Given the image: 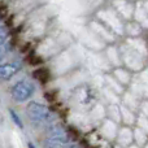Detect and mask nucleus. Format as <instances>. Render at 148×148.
Here are the masks:
<instances>
[{"label":"nucleus","mask_w":148,"mask_h":148,"mask_svg":"<svg viewBox=\"0 0 148 148\" xmlns=\"http://www.w3.org/2000/svg\"><path fill=\"white\" fill-rule=\"evenodd\" d=\"M27 148H36V147L34 146L33 143H29V144H27Z\"/></svg>","instance_id":"obj_7"},{"label":"nucleus","mask_w":148,"mask_h":148,"mask_svg":"<svg viewBox=\"0 0 148 148\" xmlns=\"http://www.w3.org/2000/svg\"><path fill=\"white\" fill-rule=\"evenodd\" d=\"M47 148H75L74 144H70V142H47Z\"/></svg>","instance_id":"obj_5"},{"label":"nucleus","mask_w":148,"mask_h":148,"mask_svg":"<svg viewBox=\"0 0 148 148\" xmlns=\"http://www.w3.org/2000/svg\"><path fill=\"white\" fill-rule=\"evenodd\" d=\"M48 140L52 142H69L66 131L61 126H52L48 130Z\"/></svg>","instance_id":"obj_3"},{"label":"nucleus","mask_w":148,"mask_h":148,"mask_svg":"<svg viewBox=\"0 0 148 148\" xmlns=\"http://www.w3.org/2000/svg\"><path fill=\"white\" fill-rule=\"evenodd\" d=\"M26 113H27L29 118L36 122H46L52 118V110L47 108L46 105L38 104L35 101H31L26 107Z\"/></svg>","instance_id":"obj_1"},{"label":"nucleus","mask_w":148,"mask_h":148,"mask_svg":"<svg viewBox=\"0 0 148 148\" xmlns=\"http://www.w3.org/2000/svg\"><path fill=\"white\" fill-rule=\"evenodd\" d=\"M35 91V86L29 81H21L18 83H16L10 90V96L16 100V101H26L27 99H30V96Z\"/></svg>","instance_id":"obj_2"},{"label":"nucleus","mask_w":148,"mask_h":148,"mask_svg":"<svg viewBox=\"0 0 148 148\" xmlns=\"http://www.w3.org/2000/svg\"><path fill=\"white\" fill-rule=\"evenodd\" d=\"M9 112H10V116H12V118H13V121H14V123H16V125H17V126H20V127H22V121H21V118H18V116L14 113V110H12V109H10Z\"/></svg>","instance_id":"obj_6"},{"label":"nucleus","mask_w":148,"mask_h":148,"mask_svg":"<svg viewBox=\"0 0 148 148\" xmlns=\"http://www.w3.org/2000/svg\"><path fill=\"white\" fill-rule=\"evenodd\" d=\"M20 69V64L18 62H8V64H3L0 68V75H1L3 81H8Z\"/></svg>","instance_id":"obj_4"}]
</instances>
